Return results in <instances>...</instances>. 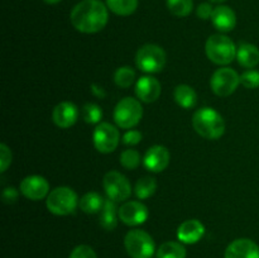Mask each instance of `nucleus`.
Masks as SVG:
<instances>
[{
	"mask_svg": "<svg viewBox=\"0 0 259 258\" xmlns=\"http://www.w3.org/2000/svg\"><path fill=\"white\" fill-rule=\"evenodd\" d=\"M73 27L81 33H98L109 20L108 8L99 0H83L75 5L70 15Z\"/></svg>",
	"mask_w": 259,
	"mask_h": 258,
	"instance_id": "obj_1",
	"label": "nucleus"
},
{
	"mask_svg": "<svg viewBox=\"0 0 259 258\" xmlns=\"http://www.w3.org/2000/svg\"><path fill=\"white\" fill-rule=\"evenodd\" d=\"M192 125L206 139H219L225 132L224 119L212 108L199 109L192 116Z\"/></svg>",
	"mask_w": 259,
	"mask_h": 258,
	"instance_id": "obj_2",
	"label": "nucleus"
},
{
	"mask_svg": "<svg viewBox=\"0 0 259 258\" xmlns=\"http://www.w3.org/2000/svg\"><path fill=\"white\" fill-rule=\"evenodd\" d=\"M206 56L217 65H229L237 56V47L228 35L212 34L206 40L205 46Z\"/></svg>",
	"mask_w": 259,
	"mask_h": 258,
	"instance_id": "obj_3",
	"label": "nucleus"
},
{
	"mask_svg": "<svg viewBox=\"0 0 259 258\" xmlns=\"http://www.w3.org/2000/svg\"><path fill=\"white\" fill-rule=\"evenodd\" d=\"M78 200L77 195L71 187L61 186L48 194L46 205L47 209L55 215H68L72 214L77 207Z\"/></svg>",
	"mask_w": 259,
	"mask_h": 258,
	"instance_id": "obj_4",
	"label": "nucleus"
},
{
	"mask_svg": "<svg viewBox=\"0 0 259 258\" xmlns=\"http://www.w3.org/2000/svg\"><path fill=\"white\" fill-rule=\"evenodd\" d=\"M124 245L132 258H152L156 250L153 238L141 229H133L126 233Z\"/></svg>",
	"mask_w": 259,
	"mask_h": 258,
	"instance_id": "obj_5",
	"label": "nucleus"
},
{
	"mask_svg": "<svg viewBox=\"0 0 259 258\" xmlns=\"http://www.w3.org/2000/svg\"><path fill=\"white\" fill-rule=\"evenodd\" d=\"M136 63L143 72H161L166 65V52L157 45H144L137 52Z\"/></svg>",
	"mask_w": 259,
	"mask_h": 258,
	"instance_id": "obj_6",
	"label": "nucleus"
},
{
	"mask_svg": "<svg viewBox=\"0 0 259 258\" xmlns=\"http://www.w3.org/2000/svg\"><path fill=\"white\" fill-rule=\"evenodd\" d=\"M143 116V108L137 99L124 98L116 104L114 109V120L118 126L131 129L141 121Z\"/></svg>",
	"mask_w": 259,
	"mask_h": 258,
	"instance_id": "obj_7",
	"label": "nucleus"
},
{
	"mask_svg": "<svg viewBox=\"0 0 259 258\" xmlns=\"http://www.w3.org/2000/svg\"><path fill=\"white\" fill-rule=\"evenodd\" d=\"M240 83V75L230 67H223L215 71L210 80V86L218 96H229Z\"/></svg>",
	"mask_w": 259,
	"mask_h": 258,
	"instance_id": "obj_8",
	"label": "nucleus"
},
{
	"mask_svg": "<svg viewBox=\"0 0 259 258\" xmlns=\"http://www.w3.org/2000/svg\"><path fill=\"white\" fill-rule=\"evenodd\" d=\"M104 190L113 201H125L132 194V187L128 179L118 171H109L103 180Z\"/></svg>",
	"mask_w": 259,
	"mask_h": 258,
	"instance_id": "obj_9",
	"label": "nucleus"
},
{
	"mask_svg": "<svg viewBox=\"0 0 259 258\" xmlns=\"http://www.w3.org/2000/svg\"><path fill=\"white\" fill-rule=\"evenodd\" d=\"M94 146L101 153H111L118 147L120 134L116 126L110 123H100L93 134Z\"/></svg>",
	"mask_w": 259,
	"mask_h": 258,
	"instance_id": "obj_10",
	"label": "nucleus"
},
{
	"mask_svg": "<svg viewBox=\"0 0 259 258\" xmlns=\"http://www.w3.org/2000/svg\"><path fill=\"white\" fill-rule=\"evenodd\" d=\"M119 219L126 225H141L148 219L149 212L144 204L139 201H128L121 205L118 210Z\"/></svg>",
	"mask_w": 259,
	"mask_h": 258,
	"instance_id": "obj_11",
	"label": "nucleus"
},
{
	"mask_svg": "<svg viewBox=\"0 0 259 258\" xmlns=\"http://www.w3.org/2000/svg\"><path fill=\"white\" fill-rule=\"evenodd\" d=\"M20 192L29 200H42L50 194V184L47 180L38 175L28 176L20 182Z\"/></svg>",
	"mask_w": 259,
	"mask_h": 258,
	"instance_id": "obj_12",
	"label": "nucleus"
},
{
	"mask_svg": "<svg viewBox=\"0 0 259 258\" xmlns=\"http://www.w3.org/2000/svg\"><path fill=\"white\" fill-rule=\"evenodd\" d=\"M225 258H259V247L252 239L239 238L228 245Z\"/></svg>",
	"mask_w": 259,
	"mask_h": 258,
	"instance_id": "obj_13",
	"label": "nucleus"
},
{
	"mask_svg": "<svg viewBox=\"0 0 259 258\" xmlns=\"http://www.w3.org/2000/svg\"><path fill=\"white\" fill-rule=\"evenodd\" d=\"M144 167L152 172H162L169 163V152L163 146H152L143 158Z\"/></svg>",
	"mask_w": 259,
	"mask_h": 258,
	"instance_id": "obj_14",
	"label": "nucleus"
},
{
	"mask_svg": "<svg viewBox=\"0 0 259 258\" xmlns=\"http://www.w3.org/2000/svg\"><path fill=\"white\" fill-rule=\"evenodd\" d=\"M52 118L56 125L60 128H70L78 118L77 106L71 101H62L53 109Z\"/></svg>",
	"mask_w": 259,
	"mask_h": 258,
	"instance_id": "obj_15",
	"label": "nucleus"
},
{
	"mask_svg": "<svg viewBox=\"0 0 259 258\" xmlns=\"http://www.w3.org/2000/svg\"><path fill=\"white\" fill-rule=\"evenodd\" d=\"M161 83L152 76H143L137 81L136 94L143 103H153L161 95Z\"/></svg>",
	"mask_w": 259,
	"mask_h": 258,
	"instance_id": "obj_16",
	"label": "nucleus"
},
{
	"mask_svg": "<svg viewBox=\"0 0 259 258\" xmlns=\"http://www.w3.org/2000/svg\"><path fill=\"white\" fill-rule=\"evenodd\" d=\"M205 234V227L197 219H189L182 223L177 229V238L185 244L197 243Z\"/></svg>",
	"mask_w": 259,
	"mask_h": 258,
	"instance_id": "obj_17",
	"label": "nucleus"
},
{
	"mask_svg": "<svg viewBox=\"0 0 259 258\" xmlns=\"http://www.w3.org/2000/svg\"><path fill=\"white\" fill-rule=\"evenodd\" d=\"M211 22L214 27L220 32H230L234 29L235 24H237V15L232 8L227 7V5H219V7L214 8Z\"/></svg>",
	"mask_w": 259,
	"mask_h": 258,
	"instance_id": "obj_18",
	"label": "nucleus"
},
{
	"mask_svg": "<svg viewBox=\"0 0 259 258\" xmlns=\"http://www.w3.org/2000/svg\"><path fill=\"white\" fill-rule=\"evenodd\" d=\"M237 58L240 66L245 68H254L259 63V50L252 43H242L238 47Z\"/></svg>",
	"mask_w": 259,
	"mask_h": 258,
	"instance_id": "obj_19",
	"label": "nucleus"
},
{
	"mask_svg": "<svg viewBox=\"0 0 259 258\" xmlns=\"http://www.w3.org/2000/svg\"><path fill=\"white\" fill-rule=\"evenodd\" d=\"M118 210L115 201L108 199L104 202V206L100 211V225L105 230H114L118 225Z\"/></svg>",
	"mask_w": 259,
	"mask_h": 258,
	"instance_id": "obj_20",
	"label": "nucleus"
},
{
	"mask_svg": "<svg viewBox=\"0 0 259 258\" xmlns=\"http://www.w3.org/2000/svg\"><path fill=\"white\" fill-rule=\"evenodd\" d=\"M175 100L179 104L181 108L184 109H191L196 105L197 101V95L196 91L189 85H179L175 89Z\"/></svg>",
	"mask_w": 259,
	"mask_h": 258,
	"instance_id": "obj_21",
	"label": "nucleus"
},
{
	"mask_svg": "<svg viewBox=\"0 0 259 258\" xmlns=\"http://www.w3.org/2000/svg\"><path fill=\"white\" fill-rule=\"evenodd\" d=\"M104 202H105V200L103 199L100 194H98V192H88V194L81 197L78 206L86 214H96V212L101 211Z\"/></svg>",
	"mask_w": 259,
	"mask_h": 258,
	"instance_id": "obj_22",
	"label": "nucleus"
},
{
	"mask_svg": "<svg viewBox=\"0 0 259 258\" xmlns=\"http://www.w3.org/2000/svg\"><path fill=\"white\" fill-rule=\"evenodd\" d=\"M109 9L116 15L128 17L138 8V0H106Z\"/></svg>",
	"mask_w": 259,
	"mask_h": 258,
	"instance_id": "obj_23",
	"label": "nucleus"
},
{
	"mask_svg": "<svg viewBox=\"0 0 259 258\" xmlns=\"http://www.w3.org/2000/svg\"><path fill=\"white\" fill-rule=\"evenodd\" d=\"M157 258H186V248L179 242H166L157 250Z\"/></svg>",
	"mask_w": 259,
	"mask_h": 258,
	"instance_id": "obj_24",
	"label": "nucleus"
},
{
	"mask_svg": "<svg viewBox=\"0 0 259 258\" xmlns=\"http://www.w3.org/2000/svg\"><path fill=\"white\" fill-rule=\"evenodd\" d=\"M157 190V182L156 179L151 176H146V177H142V179L138 180V182L136 184V195L138 199L144 200V199H148L151 197L152 195L156 192Z\"/></svg>",
	"mask_w": 259,
	"mask_h": 258,
	"instance_id": "obj_25",
	"label": "nucleus"
},
{
	"mask_svg": "<svg viewBox=\"0 0 259 258\" xmlns=\"http://www.w3.org/2000/svg\"><path fill=\"white\" fill-rule=\"evenodd\" d=\"M167 7L172 14L184 18L190 15V13L192 12L194 2L192 0H167Z\"/></svg>",
	"mask_w": 259,
	"mask_h": 258,
	"instance_id": "obj_26",
	"label": "nucleus"
},
{
	"mask_svg": "<svg viewBox=\"0 0 259 258\" xmlns=\"http://www.w3.org/2000/svg\"><path fill=\"white\" fill-rule=\"evenodd\" d=\"M134 78H136V72L129 66H123V67L118 68L114 73V81L119 88H129L134 82Z\"/></svg>",
	"mask_w": 259,
	"mask_h": 258,
	"instance_id": "obj_27",
	"label": "nucleus"
},
{
	"mask_svg": "<svg viewBox=\"0 0 259 258\" xmlns=\"http://www.w3.org/2000/svg\"><path fill=\"white\" fill-rule=\"evenodd\" d=\"M82 118L86 123L96 124L101 120V118H103V110H101L100 106L96 105V104H85L82 108Z\"/></svg>",
	"mask_w": 259,
	"mask_h": 258,
	"instance_id": "obj_28",
	"label": "nucleus"
},
{
	"mask_svg": "<svg viewBox=\"0 0 259 258\" xmlns=\"http://www.w3.org/2000/svg\"><path fill=\"white\" fill-rule=\"evenodd\" d=\"M120 163L126 169H136L141 163V154L136 149H125L120 154Z\"/></svg>",
	"mask_w": 259,
	"mask_h": 258,
	"instance_id": "obj_29",
	"label": "nucleus"
},
{
	"mask_svg": "<svg viewBox=\"0 0 259 258\" xmlns=\"http://www.w3.org/2000/svg\"><path fill=\"white\" fill-rule=\"evenodd\" d=\"M240 83L247 89H257L259 88V71L248 70L240 75Z\"/></svg>",
	"mask_w": 259,
	"mask_h": 258,
	"instance_id": "obj_30",
	"label": "nucleus"
},
{
	"mask_svg": "<svg viewBox=\"0 0 259 258\" xmlns=\"http://www.w3.org/2000/svg\"><path fill=\"white\" fill-rule=\"evenodd\" d=\"M70 258H98V255H96L95 250H94L93 248L89 247V245L86 244H81L77 245V247L71 252Z\"/></svg>",
	"mask_w": 259,
	"mask_h": 258,
	"instance_id": "obj_31",
	"label": "nucleus"
},
{
	"mask_svg": "<svg viewBox=\"0 0 259 258\" xmlns=\"http://www.w3.org/2000/svg\"><path fill=\"white\" fill-rule=\"evenodd\" d=\"M12 163V152L7 144H0V171L4 172Z\"/></svg>",
	"mask_w": 259,
	"mask_h": 258,
	"instance_id": "obj_32",
	"label": "nucleus"
},
{
	"mask_svg": "<svg viewBox=\"0 0 259 258\" xmlns=\"http://www.w3.org/2000/svg\"><path fill=\"white\" fill-rule=\"evenodd\" d=\"M121 141L126 146H134V144H138L142 141V133L138 131H128L123 136Z\"/></svg>",
	"mask_w": 259,
	"mask_h": 258,
	"instance_id": "obj_33",
	"label": "nucleus"
},
{
	"mask_svg": "<svg viewBox=\"0 0 259 258\" xmlns=\"http://www.w3.org/2000/svg\"><path fill=\"white\" fill-rule=\"evenodd\" d=\"M212 12H214V9H212L211 4H209V3H202V4H200L197 7L196 14L200 19H209V18H211Z\"/></svg>",
	"mask_w": 259,
	"mask_h": 258,
	"instance_id": "obj_34",
	"label": "nucleus"
},
{
	"mask_svg": "<svg viewBox=\"0 0 259 258\" xmlns=\"http://www.w3.org/2000/svg\"><path fill=\"white\" fill-rule=\"evenodd\" d=\"M18 196H19V192L14 187H7L3 191V201L5 204H13V202L17 201Z\"/></svg>",
	"mask_w": 259,
	"mask_h": 258,
	"instance_id": "obj_35",
	"label": "nucleus"
},
{
	"mask_svg": "<svg viewBox=\"0 0 259 258\" xmlns=\"http://www.w3.org/2000/svg\"><path fill=\"white\" fill-rule=\"evenodd\" d=\"M43 2H46L47 4H57V3H60L61 0H43Z\"/></svg>",
	"mask_w": 259,
	"mask_h": 258,
	"instance_id": "obj_36",
	"label": "nucleus"
},
{
	"mask_svg": "<svg viewBox=\"0 0 259 258\" xmlns=\"http://www.w3.org/2000/svg\"><path fill=\"white\" fill-rule=\"evenodd\" d=\"M212 3H223V2H225V0H211Z\"/></svg>",
	"mask_w": 259,
	"mask_h": 258,
	"instance_id": "obj_37",
	"label": "nucleus"
}]
</instances>
